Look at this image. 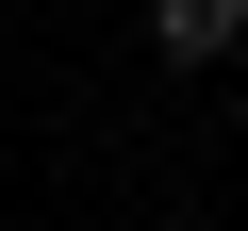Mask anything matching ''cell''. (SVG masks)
I'll return each mask as SVG.
<instances>
[{
    "label": "cell",
    "instance_id": "1",
    "mask_svg": "<svg viewBox=\"0 0 248 231\" xmlns=\"http://www.w3.org/2000/svg\"><path fill=\"white\" fill-rule=\"evenodd\" d=\"M133 50L166 83H232L248 66V0H133Z\"/></svg>",
    "mask_w": 248,
    "mask_h": 231
},
{
    "label": "cell",
    "instance_id": "2",
    "mask_svg": "<svg viewBox=\"0 0 248 231\" xmlns=\"http://www.w3.org/2000/svg\"><path fill=\"white\" fill-rule=\"evenodd\" d=\"M149 231H215V215H199V198H166V215H149Z\"/></svg>",
    "mask_w": 248,
    "mask_h": 231
}]
</instances>
